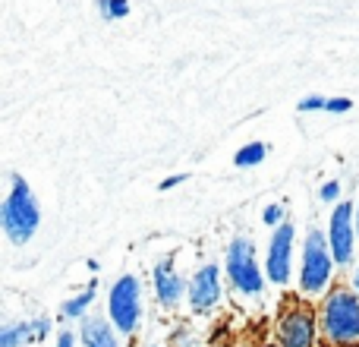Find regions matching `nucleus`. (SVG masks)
I'll return each mask as SVG.
<instances>
[{
  "instance_id": "obj_1",
  "label": "nucleus",
  "mask_w": 359,
  "mask_h": 347,
  "mask_svg": "<svg viewBox=\"0 0 359 347\" xmlns=\"http://www.w3.org/2000/svg\"><path fill=\"white\" fill-rule=\"evenodd\" d=\"M38 228V209L22 177H13V192L4 202V230L13 243H25Z\"/></svg>"
},
{
  "instance_id": "obj_2",
  "label": "nucleus",
  "mask_w": 359,
  "mask_h": 347,
  "mask_svg": "<svg viewBox=\"0 0 359 347\" xmlns=\"http://www.w3.org/2000/svg\"><path fill=\"white\" fill-rule=\"evenodd\" d=\"M325 329L334 341H356L359 338V300L350 294H337L331 297L328 310H325Z\"/></svg>"
},
{
  "instance_id": "obj_3",
  "label": "nucleus",
  "mask_w": 359,
  "mask_h": 347,
  "mask_svg": "<svg viewBox=\"0 0 359 347\" xmlns=\"http://www.w3.org/2000/svg\"><path fill=\"white\" fill-rule=\"evenodd\" d=\"M227 272L240 291L246 294L262 291V275H259V266H255V249L249 240H233V247L227 253Z\"/></svg>"
},
{
  "instance_id": "obj_4",
  "label": "nucleus",
  "mask_w": 359,
  "mask_h": 347,
  "mask_svg": "<svg viewBox=\"0 0 359 347\" xmlns=\"http://www.w3.org/2000/svg\"><path fill=\"white\" fill-rule=\"evenodd\" d=\"M328 275H331V256L328 247H325V237L318 230H312L303 253V287L306 291H322L328 284Z\"/></svg>"
},
{
  "instance_id": "obj_5",
  "label": "nucleus",
  "mask_w": 359,
  "mask_h": 347,
  "mask_svg": "<svg viewBox=\"0 0 359 347\" xmlns=\"http://www.w3.org/2000/svg\"><path fill=\"white\" fill-rule=\"evenodd\" d=\"M111 316L120 332H133L139 322V281L133 275L120 278L111 291Z\"/></svg>"
},
{
  "instance_id": "obj_6",
  "label": "nucleus",
  "mask_w": 359,
  "mask_h": 347,
  "mask_svg": "<svg viewBox=\"0 0 359 347\" xmlns=\"http://www.w3.org/2000/svg\"><path fill=\"white\" fill-rule=\"evenodd\" d=\"M353 209L350 205H337L334 215H331V230H328V240H331V253H334L337 262H350L353 256Z\"/></svg>"
},
{
  "instance_id": "obj_7",
  "label": "nucleus",
  "mask_w": 359,
  "mask_h": 347,
  "mask_svg": "<svg viewBox=\"0 0 359 347\" xmlns=\"http://www.w3.org/2000/svg\"><path fill=\"white\" fill-rule=\"evenodd\" d=\"M290 247H293V228L280 224L271 240V249H268V275H271L274 284H284L290 278Z\"/></svg>"
},
{
  "instance_id": "obj_8",
  "label": "nucleus",
  "mask_w": 359,
  "mask_h": 347,
  "mask_svg": "<svg viewBox=\"0 0 359 347\" xmlns=\"http://www.w3.org/2000/svg\"><path fill=\"white\" fill-rule=\"evenodd\" d=\"M221 297V284H217V268L215 266H205L202 272L192 278L189 284V303L192 310H211Z\"/></svg>"
},
{
  "instance_id": "obj_9",
  "label": "nucleus",
  "mask_w": 359,
  "mask_h": 347,
  "mask_svg": "<svg viewBox=\"0 0 359 347\" xmlns=\"http://www.w3.org/2000/svg\"><path fill=\"white\" fill-rule=\"evenodd\" d=\"M312 344V319L293 313L280 325V347H309Z\"/></svg>"
},
{
  "instance_id": "obj_10",
  "label": "nucleus",
  "mask_w": 359,
  "mask_h": 347,
  "mask_svg": "<svg viewBox=\"0 0 359 347\" xmlns=\"http://www.w3.org/2000/svg\"><path fill=\"white\" fill-rule=\"evenodd\" d=\"M155 287H158V297H161L164 303H177L180 291H183V281H180V275L170 268L168 259L155 268Z\"/></svg>"
},
{
  "instance_id": "obj_11",
  "label": "nucleus",
  "mask_w": 359,
  "mask_h": 347,
  "mask_svg": "<svg viewBox=\"0 0 359 347\" xmlns=\"http://www.w3.org/2000/svg\"><path fill=\"white\" fill-rule=\"evenodd\" d=\"M82 341H86V347H117L114 332L107 329V322H101V319H88V322L82 325Z\"/></svg>"
},
{
  "instance_id": "obj_12",
  "label": "nucleus",
  "mask_w": 359,
  "mask_h": 347,
  "mask_svg": "<svg viewBox=\"0 0 359 347\" xmlns=\"http://www.w3.org/2000/svg\"><path fill=\"white\" fill-rule=\"evenodd\" d=\"M265 143H252V145H246V149H240L236 152V168H249V164H259V162H265Z\"/></svg>"
},
{
  "instance_id": "obj_13",
  "label": "nucleus",
  "mask_w": 359,
  "mask_h": 347,
  "mask_svg": "<svg viewBox=\"0 0 359 347\" xmlns=\"http://www.w3.org/2000/svg\"><path fill=\"white\" fill-rule=\"evenodd\" d=\"M98 10L104 19H120L130 13V4L126 0H98Z\"/></svg>"
},
{
  "instance_id": "obj_14",
  "label": "nucleus",
  "mask_w": 359,
  "mask_h": 347,
  "mask_svg": "<svg viewBox=\"0 0 359 347\" xmlns=\"http://www.w3.org/2000/svg\"><path fill=\"white\" fill-rule=\"evenodd\" d=\"M92 297H95V287H88V291H86V294H82V297H79V300H69V303H67V306H63V313H67V316H79V313H82V310H86V306H88V303H92Z\"/></svg>"
},
{
  "instance_id": "obj_15",
  "label": "nucleus",
  "mask_w": 359,
  "mask_h": 347,
  "mask_svg": "<svg viewBox=\"0 0 359 347\" xmlns=\"http://www.w3.org/2000/svg\"><path fill=\"white\" fill-rule=\"evenodd\" d=\"M325 101H328V98H322V95H309V98L299 101V111H303V114H309V111H325Z\"/></svg>"
},
{
  "instance_id": "obj_16",
  "label": "nucleus",
  "mask_w": 359,
  "mask_h": 347,
  "mask_svg": "<svg viewBox=\"0 0 359 347\" xmlns=\"http://www.w3.org/2000/svg\"><path fill=\"white\" fill-rule=\"evenodd\" d=\"M278 218H280V205H268V209H265V221L268 224H278Z\"/></svg>"
},
{
  "instance_id": "obj_17",
  "label": "nucleus",
  "mask_w": 359,
  "mask_h": 347,
  "mask_svg": "<svg viewBox=\"0 0 359 347\" xmlns=\"http://www.w3.org/2000/svg\"><path fill=\"white\" fill-rule=\"evenodd\" d=\"M337 190H341V186H337L334 180H331V183H325V186H322V199H334Z\"/></svg>"
},
{
  "instance_id": "obj_18",
  "label": "nucleus",
  "mask_w": 359,
  "mask_h": 347,
  "mask_svg": "<svg viewBox=\"0 0 359 347\" xmlns=\"http://www.w3.org/2000/svg\"><path fill=\"white\" fill-rule=\"evenodd\" d=\"M183 180H186V174H180V177H168V180H164V190H170V186H177V183H183Z\"/></svg>"
},
{
  "instance_id": "obj_19",
  "label": "nucleus",
  "mask_w": 359,
  "mask_h": 347,
  "mask_svg": "<svg viewBox=\"0 0 359 347\" xmlns=\"http://www.w3.org/2000/svg\"><path fill=\"white\" fill-rule=\"evenodd\" d=\"M60 347H73V335H67V332H63V335H60Z\"/></svg>"
},
{
  "instance_id": "obj_20",
  "label": "nucleus",
  "mask_w": 359,
  "mask_h": 347,
  "mask_svg": "<svg viewBox=\"0 0 359 347\" xmlns=\"http://www.w3.org/2000/svg\"><path fill=\"white\" fill-rule=\"evenodd\" d=\"M356 287H359V272H356Z\"/></svg>"
}]
</instances>
